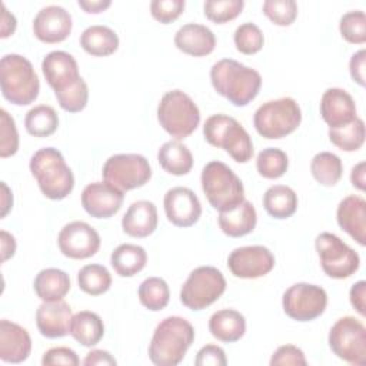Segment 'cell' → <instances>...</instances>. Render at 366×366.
I'll return each instance as SVG.
<instances>
[{
	"label": "cell",
	"instance_id": "19",
	"mask_svg": "<svg viewBox=\"0 0 366 366\" xmlns=\"http://www.w3.org/2000/svg\"><path fill=\"white\" fill-rule=\"evenodd\" d=\"M320 116L329 129L342 127L357 117L356 103L346 90L327 89L320 99Z\"/></svg>",
	"mask_w": 366,
	"mask_h": 366
},
{
	"label": "cell",
	"instance_id": "8",
	"mask_svg": "<svg viewBox=\"0 0 366 366\" xmlns=\"http://www.w3.org/2000/svg\"><path fill=\"white\" fill-rule=\"evenodd\" d=\"M302 122V110L292 97L269 100L253 116L256 132L264 139H282L293 133Z\"/></svg>",
	"mask_w": 366,
	"mask_h": 366
},
{
	"label": "cell",
	"instance_id": "5",
	"mask_svg": "<svg viewBox=\"0 0 366 366\" xmlns=\"http://www.w3.org/2000/svg\"><path fill=\"white\" fill-rule=\"evenodd\" d=\"M203 193L219 212L234 209L244 200V187L237 174L223 162H209L200 176Z\"/></svg>",
	"mask_w": 366,
	"mask_h": 366
},
{
	"label": "cell",
	"instance_id": "25",
	"mask_svg": "<svg viewBox=\"0 0 366 366\" xmlns=\"http://www.w3.org/2000/svg\"><path fill=\"white\" fill-rule=\"evenodd\" d=\"M157 227V209L153 202L137 200L129 206L123 219L122 229L130 237H147Z\"/></svg>",
	"mask_w": 366,
	"mask_h": 366
},
{
	"label": "cell",
	"instance_id": "26",
	"mask_svg": "<svg viewBox=\"0 0 366 366\" xmlns=\"http://www.w3.org/2000/svg\"><path fill=\"white\" fill-rule=\"evenodd\" d=\"M219 227L229 237H242L252 233L257 223V213L249 200H243L234 209L219 212Z\"/></svg>",
	"mask_w": 366,
	"mask_h": 366
},
{
	"label": "cell",
	"instance_id": "49",
	"mask_svg": "<svg viewBox=\"0 0 366 366\" xmlns=\"http://www.w3.org/2000/svg\"><path fill=\"white\" fill-rule=\"evenodd\" d=\"M194 365H197V366H224V365H227L226 353L217 345H206L197 352Z\"/></svg>",
	"mask_w": 366,
	"mask_h": 366
},
{
	"label": "cell",
	"instance_id": "9",
	"mask_svg": "<svg viewBox=\"0 0 366 366\" xmlns=\"http://www.w3.org/2000/svg\"><path fill=\"white\" fill-rule=\"evenodd\" d=\"M226 290L223 273L213 266H200L190 272L180 289V302L190 310H202L214 303Z\"/></svg>",
	"mask_w": 366,
	"mask_h": 366
},
{
	"label": "cell",
	"instance_id": "40",
	"mask_svg": "<svg viewBox=\"0 0 366 366\" xmlns=\"http://www.w3.org/2000/svg\"><path fill=\"white\" fill-rule=\"evenodd\" d=\"M54 94L59 106L69 113L81 112L89 102V87L81 77L67 89L56 92Z\"/></svg>",
	"mask_w": 366,
	"mask_h": 366
},
{
	"label": "cell",
	"instance_id": "21",
	"mask_svg": "<svg viewBox=\"0 0 366 366\" xmlns=\"http://www.w3.org/2000/svg\"><path fill=\"white\" fill-rule=\"evenodd\" d=\"M71 317V307L63 299L56 302H43L36 310L37 329L40 335L47 339L69 335Z\"/></svg>",
	"mask_w": 366,
	"mask_h": 366
},
{
	"label": "cell",
	"instance_id": "48",
	"mask_svg": "<svg viewBox=\"0 0 366 366\" xmlns=\"http://www.w3.org/2000/svg\"><path fill=\"white\" fill-rule=\"evenodd\" d=\"M80 363L79 356L76 352L66 346H57L51 347L47 352H44L41 357V365L51 366V365H67V366H77Z\"/></svg>",
	"mask_w": 366,
	"mask_h": 366
},
{
	"label": "cell",
	"instance_id": "24",
	"mask_svg": "<svg viewBox=\"0 0 366 366\" xmlns=\"http://www.w3.org/2000/svg\"><path fill=\"white\" fill-rule=\"evenodd\" d=\"M174 46L189 56L203 57L214 50L216 37L209 27L197 23H187L176 31Z\"/></svg>",
	"mask_w": 366,
	"mask_h": 366
},
{
	"label": "cell",
	"instance_id": "14",
	"mask_svg": "<svg viewBox=\"0 0 366 366\" xmlns=\"http://www.w3.org/2000/svg\"><path fill=\"white\" fill-rule=\"evenodd\" d=\"M57 244L66 257L83 260L97 253L100 247V236L89 223L74 220L63 226L57 237Z\"/></svg>",
	"mask_w": 366,
	"mask_h": 366
},
{
	"label": "cell",
	"instance_id": "50",
	"mask_svg": "<svg viewBox=\"0 0 366 366\" xmlns=\"http://www.w3.org/2000/svg\"><path fill=\"white\" fill-rule=\"evenodd\" d=\"M365 64H366V51L365 49L356 51L349 61V71L350 77L353 79L355 83L359 86H365Z\"/></svg>",
	"mask_w": 366,
	"mask_h": 366
},
{
	"label": "cell",
	"instance_id": "43",
	"mask_svg": "<svg viewBox=\"0 0 366 366\" xmlns=\"http://www.w3.org/2000/svg\"><path fill=\"white\" fill-rule=\"evenodd\" d=\"M234 46L237 51L243 54H256L257 51L262 50L263 43H264V36L262 30L254 24V23H243L240 24L233 36Z\"/></svg>",
	"mask_w": 366,
	"mask_h": 366
},
{
	"label": "cell",
	"instance_id": "4",
	"mask_svg": "<svg viewBox=\"0 0 366 366\" xmlns=\"http://www.w3.org/2000/svg\"><path fill=\"white\" fill-rule=\"evenodd\" d=\"M0 87L6 100L16 106L33 103L40 90V83L33 64L23 56L11 53L0 60Z\"/></svg>",
	"mask_w": 366,
	"mask_h": 366
},
{
	"label": "cell",
	"instance_id": "16",
	"mask_svg": "<svg viewBox=\"0 0 366 366\" xmlns=\"http://www.w3.org/2000/svg\"><path fill=\"white\" fill-rule=\"evenodd\" d=\"M163 206L167 220L177 227H189L197 223L202 216V204L194 192L177 186L166 192Z\"/></svg>",
	"mask_w": 366,
	"mask_h": 366
},
{
	"label": "cell",
	"instance_id": "41",
	"mask_svg": "<svg viewBox=\"0 0 366 366\" xmlns=\"http://www.w3.org/2000/svg\"><path fill=\"white\" fill-rule=\"evenodd\" d=\"M342 37L352 44H363L366 41V16L362 10L345 13L339 21Z\"/></svg>",
	"mask_w": 366,
	"mask_h": 366
},
{
	"label": "cell",
	"instance_id": "46",
	"mask_svg": "<svg viewBox=\"0 0 366 366\" xmlns=\"http://www.w3.org/2000/svg\"><path fill=\"white\" fill-rule=\"evenodd\" d=\"M184 6V0H153L150 3V13L154 20L169 24L183 13Z\"/></svg>",
	"mask_w": 366,
	"mask_h": 366
},
{
	"label": "cell",
	"instance_id": "34",
	"mask_svg": "<svg viewBox=\"0 0 366 366\" xmlns=\"http://www.w3.org/2000/svg\"><path fill=\"white\" fill-rule=\"evenodd\" d=\"M24 126L27 133L34 137H49L59 127V116L51 106L39 104L26 113Z\"/></svg>",
	"mask_w": 366,
	"mask_h": 366
},
{
	"label": "cell",
	"instance_id": "31",
	"mask_svg": "<svg viewBox=\"0 0 366 366\" xmlns=\"http://www.w3.org/2000/svg\"><path fill=\"white\" fill-rule=\"evenodd\" d=\"M157 160L162 169L173 176L187 174L193 167L192 152L179 140L163 143L157 152Z\"/></svg>",
	"mask_w": 366,
	"mask_h": 366
},
{
	"label": "cell",
	"instance_id": "45",
	"mask_svg": "<svg viewBox=\"0 0 366 366\" xmlns=\"http://www.w3.org/2000/svg\"><path fill=\"white\" fill-rule=\"evenodd\" d=\"M0 157L6 159L17 153L19 133L14 119L4 110H0Z\"/></svg>",
	"mask_w": 366,
	"mask_h": 366
},
{
	"label": "cell",
	"instance_id": "27",
	"mask_svg": "<svg viewBox=\"0 0 366 366\" xmlns=\"http://www.w3.org/2000/svg\"><path fill=\"white\" fill-rule=\"evenodd\" d=\"M209 330L213 337L224 343L240 340L246 333V319L234 309H222L209 319Z\"/></svg>",
	"mask_w": 366,
	"mask_h": 366
},
{
	"label": "cell",
	"instance_id": "54",
	"mask_svg": "<svg viewBox=\"0 0 366 366\" xmlns=\"http://www.w3.org/2000/svg\"><path fill=\"white\" fill-rule=\"evenodd\" d=\"M0 236H1V262H6L10 257H13L16 252V240L6 230H1Z\"/></svg>",
	"mask_w": 366,
	"mask_h": 366
},
{
	"label": "cell",
	"instance_id": "39",
	"mask_svg": "<svg viewBox=\"0 0 366 366\" xmlns=\"http://www.w3.org/2000/svg\"><path fill=\"white\" fill-rule=\"evenodd\" d=\"M289 167L287 154L277 147L263 149L256 159V169L264 179H279Z\"/></svg>",
	"mask_w": 366,
	"mask_h": 366
},
{
	"label": "cell",
	"instance_id": "3",
	"mask_svg": "<svg viewBox=\"0 0 366 366\" xmlns=\"http://www.w3.org/2000/svg\"><path fill=\"white\" fill-rule=\"evenodd\" d=\"M30 172L40 192L50 200L67 197L74 187V176L63 154L54 147L39 149L30 159Z\"/></svg>",
	"mask_w": 366,
	"mask_h": 366
},
{
	"label": "cell",
	"instance_id": "28",
	"mask_svg": "<svg viewBox=\"0 0 366 366\" xmlns=\"http://www.w3.org/2000/svg\"><path fill=\"white\" fill-rule=\"evenodd\" d=\"M33 287L43 302L61 300L70 290V277L64 270L47 267L36 274Z\"/></svg>",
	"mask_w": 366,
	"mask_h": 366
},
{
	"label": "cell",
	"instance_id": "37",
	"mask_svg": "<svg viewBox=\"0 0 366 366\" xmlns=\"http://www.w3.org/2000/svg\"><path fill=\"white\" fill-rule=\"evenodd\" d=\"M329 140L343 152H356L365 143V123L356 117L349 124L329 129Z\"/></svg>",
	"mask_w": 366,
	"mask_h": 366
},
{
	"label": "cell",
	"instance_id": "30",
	"mask_svg": "<svg viewBox=\"0 0 366 366\" xmlns=\"http://www.w3.org/2000/svg\"><path fill=\"white\" fill-rule=\"evenodd\" d=\"M81 49L94 57H106L119 49V37L107 26H90L80 34Z\"/></svg>",
	"mask_w": 366,
	"mask_h": 366
},
{
	"label": "cell",
	"instance_id": "7",
	"mask_svg": "<svg viewBox=\"0 0 366 366\" xmlns=\"http://www.w3.org/2000/svg\"><path fill=\"white\" fill-rule=\"evenodd\" d=\"M157 120L172 137L180 140L197 129L200 110L189 94L182 90H170L159 102Z\"/></svg>",
	"mask_w": 366,
	"mask_h": 366
},
{
	"label": "cell",
	"instance_id": "52",
	"mask_svg": "<svg viewBox=\"0 0 366 366\" xmlns=\"http://www.w3.org/2000/svg\"><path fill=\"white\" fill-rule=\"evenodd\" d=\"M117 362L116 359L107 352V350H103V349H93L90 350L84 360H83V365L84 366H94V365H99V366H114Z\"/></svg>",
	"mask_w": 366,
	"mask_h": 366
},
{
	"label": "cell",
	"instance_id": "33",
	"mask_svg": "<svg viewBox=\"0 0 366 366\" xmlns=\"http://www.w3.org/2000/svg\"><path fill=\"white\" fill-rule=\"evenodd\" d=\"M263 207L274 219H287L297 209V194L292 187L285 184L270 186L263 196Z\"/></svg>",
	"mask_w": 366,
	"mask_h": 366
},
{
	"label": "cell",
	"instance_id": "18",
	"mask_svg": "<svg viewBox=\"0 0 366 366\" xmlns=\"http://www.w3.org/2000/svg\"><path fill=\"white\" fill-rule=\"evenodd\" d=\"M71 16L60 6L43 7L33 20L34 36L47 44L60 43L71 33Z\"/></svg>",
	"mask_w": 366,
	"mask_h": 366
},
{
	"label": "cell",
	"instance_id": "6",
	"mask_svg": "<svg viewBox=\"0 0 366 366\" xmlns=\"http://www.w3.org/2000/svg\"><path fill=\"white\" fill-rule=\"evenodd\" d=\"M206 142L223 149L237 163H247L253 156V142L247 130L232 116L213 114L203 126Z\"/></svg>",
	"mask_w": 366,
	"mask_h": 366
},
{
	"label": "cell",
	"instance_id": "57",
	"mask_svg": "<svg viewBox=\"0 0 366 366\" xmlns=\"http://www.w3.org/2000/svg\"><path fill=\"white\" fill-rule=\"evenodd\" d=\"M13 206V196L4 182H1V217H4Z\"/></svg>",
	"mask_w": 366,
	"mask_h": 366
},
{
	"label": "cell",
	"instance_id": "32",
	"mask_svg": "<svg viewBox=\"0 0 366 366\" xmlns=\"http://www.w3.org/2000/svg\"><path fill=\"white\" fill-rule=\"evenodd\" d=\"M110 263L120 277H132L144 269L147 253L142 246L123 243L112 252Z\"/></svg>",
	"mask_w": 366,
	"mask_h": 366
},
{
	"label": "cell",
	"instance_id": "44",
	"mask_svg": "<svg viewBox=\"0 0 366 366\" xmlns=\"http://www.w3.org/2000/svg\"><path fill=\"white\" fill-rule=\"evenodd\" d=\"M264 16L276 26H290L297 17L295 0H266L262 7Z\"/></svg>",
	"mask_w": 366,
	"mask_h": 366
},
{
	"label": "cell",
	"instance_id": "53",
	"mask_svg": "<svg viewBox=\"0 0 366 366\" xmlns=\"http://www.w3.org/2000/svg\"><path fill=\"white\" fill-rule=\"evenodd\" d=\"M16 26H17L16 17L7 10L6 4H1V24H0L1 34H0V37L6 39L10 34H13L16 30Z\"/></svg>",
	"mask_w": 366,
	"mask_h": 366
},
{
	"label": "cell",
	"instance_id": "1",
	"mask_svg": "<svg viewBox=\"0 0 366 366\" xmlns=\"http://www.w3.org/2000/svg\"><path fill=\"white\" fill-rule=\"evenodd\" d=\"M210 81L220 96L237 107L247 106L262 87L260 73L233 59L216 61L210 69Z\"/></svg>",
	"mask_w": 366,
	"mask_h": 366
},
{
	"label": "cell",
	"instance_id": "13",
	"mask_svg": "<svg viewBox=\"0 0 366 366\" xmlns=\"http://www.w3.org/2000/svg\"><path fill=\"white\" fill-rule=\"evenodd\" d=\"M283 312L293 320L309 322L323 315L327 306V293L312 283H295L282 297Z\"/></svg>",
	"mask_w": 366,
	"mask_h": 366
},
{
	"label": "cell",
	"instance_id": "12",
	"mask_svg": "<svg viewBox=\"0 0 366 366\" xmlns=\"http://www.w3.org/2000/svg\"><path fill=\"white\" fill-rule=\"evenodd\" d=\"M315 246L323 272L332 279L350 277L360 266L359 254L333 233H320Z\"/></svg>",
	"mask_w": 366,
	"mask_h": 366
},
{
	"label": "cell",
	"instance_id": "35",
	"mask_svg": "<svg viewBox=\"0 0 366 366\" xmlns=\"http://www.w3.org/2000/svg\"><path fill=\"white\" fill-rule=\"evenodd\" d=\"M310 172L317 183L330 187L340 180L343 174V164L340 157L335 153L320 152L313 156L310 162Z\"/></svg>",
	"mask_w": 366,
	"mask_h": 366
},
{
	"label": "cell",
	"instance_id": "42",
	"mask_svg": "<svg viewBox=\"0 0 366 366\" xmlns=\"http://www.w3.org/2000/svg\"><path fill=\"white\" fill-rule=\"evenodd\" d=\"M243 7V0H207L203 4L204 16L216 24H223L236 19Z\"/></svg>",
	"mask_w": 366,
	"mask_h": 366
},
{
	"label": "cell",
	"instance_id": "36",
	"mask_svg": "<svg viewBox=\"0 0 366 366\" xmlns=\"http://www.w3.org/2000/svg\"><path fill=\"white\" fill-rule=\"evenodd\" d=\"M137 293L140 303L152 312H159L164 309L170 300L169 285L166 283V280L156 276L144 279L140 283Z\"/></svg>",
	"mask_w": 366,
	"mask_h": 366
},
{
	"label": "cell",
	"instance_id": "38",
	"mask_svg": "<svg viewBox=\"0 0 366 366\" xmlns=\"http://www.w3.org/2000/svg\"><path fill=\"white\" fill-rule=\"evenodd\" d=\"M77 283L84 293L99 296L110 289L112 276L102 264H86L77 273Z\"/></svg>",
	"mask_w": 366,
	"mask_h": 366
},
{
	"label": "cell",
	"instance_id": "17",
	"mask_svg": "<svg viewBox=\"0 0 366 366\" xmlns=\"http://www.w3.org/2000/svg\"><path fill=\"white\" fill-rule=\"evenodd\" d=\"M124 200V192L107 182L89 183L81 192L83 209L96 219H107L116 214Z\"/></svg>",
	"mask_w": 366,
	"mask_h": 366
},
{
	"label": "cell",
	"instance_id": "11",
	"mask_svg": "<svg viewBox=\"0 0 366 366\" xmlns=\"http://www.w3.org/2000/svg\"><path fill=\"white\" fill-rule=\"evenodd\" d=\"M329 347L339 359L350 365H366L365 325L353 316L340 317L329 332Z\"/></svg>",
	"mask_w": 366,
	"mask_h": 366
},
{
	"label": "cell",
	"instance_id": "29",
	"mask_svg": "<svg viewBox=\"0 0 366 366\" xmlns=\"http://www.w3.org/2000/svg\"><path fill=\"white\" fill-rule=\"evenodd\" d=\"M69 333L81 346L92 347L102 340L104 335V325L97 313L90 310H80L73 315Z\"/></svg>",
	"mask_w": 366,
	"mask_h": 366
},
{
	"label": "cell",
	"instance_id": "51",
	"mask_svg": "<svg viewBox=\"0 0 366 366\" xmlns=\"http://www.w3.org/2000/svg\"><path fill=\"white\" fill-rule=\"evenodd\" d=\"M350 303L360 316L366 315V283L365 280L356 282L349 292Z\"/></svg>",
	"mask_w": 366,
	"mask_h": 366
},
{
	"label": "cell",
	"instance_id": "55",
	"mask_svg": "<svg viewBox=\"0 0 366 366\" xmlns=\"http://www.w3.org/2000/svg\"><path fill=\"white\" fill-rule=\"evenodd\" d=\"M365 167H366V163L365 162H360L357 163L356 166H353L352 172H350V182L352 184L359 189V190H365L366 189V172H365Z\"/></svg>",
	"mask_w": 366,
	"mask_h": 366
},
{
	"label": "cell",
	"instance_id": "2",
	"mask_svg": "<svg viewBox=\"0 0 366 366\" xmlns=\"http://www.w3.org/2000/svg\"><path fill=\"white\" fill-rule=\"evenodd\" d=\"M194 340V327L180 316L164 317L154 329L149 357L156 366L179 365Z\"/></svg>",
	"mask_w": 366,
	"mask_h": 366
},
{
	"label": "cell",
	"instance_id": "23",
	"mask_svg": "<svg viewBox=\"0 0 366 366\" xmlns=\"http://www.w3.org/2000/svg\"><path fill=\"white\" fill-rule=\"evenodd\" d=\"M337 224L360 246L366 244V202L362 196H346L336 210Z\"/></svg>",
	"mask_w": 366,
	"mask_h": 366
},
{
	"label": "cell",
	"instance_id": "20",
	"mask_svg": "<svg viewBox=\"0 0 366 366\" xmlns=\"http://www.w3.org/2000/svg\"><path fill=\"white\" fill-rule=\"evenodd\" d=\"M41 70L54 93L67 89L80 79L76 59L63 50H54L46 54L41 61Z\"/></svg>",
	"mask_w": 366,
	"mask_h": 366
},
{
	"label": "cell",
	"instance_id": "10",
	"mask_svg": "<svg viewBox=\"0 0 366 366\" xmlns=\"http://www.w3.org/2000/svg\"><path fill=\"white\" fill-rule=\"evenodd\" d=\"M102 176L116 189L127 192L144 186L152 177V167L142 154L119 153L104 162Z\"/></svg>",
	"mask_w": 366,
	"mask_h": 366
},
{
	"label": "cell",
	"instance_id": "47",
	"mask_svg": "<svg viewBox=\"0 0 366 366\" xmlns=\"http://www.w3.org/2000/svg\"><path fill=\"white\" fill-rule=\"evenodd\" d=\"M272 366H279V365H297V366H305L307 365V360L305 357V353L302 349L293 345H283L279 346L274 353L272 355L270 359Z\"/></svg>",
	"mask_w": 366,
	"mask_h": 366
},
{
	"label": "cell",
	"instance_id": "22",
	"mask_svg": "<svg viewBox=\"0 0 366 366\" xmlns=\"http://www.w3.org/2000/svg\"><path fill=\"white\" fill-rule=\"evenodd\" d=\"M31 352L29 332L7 319L0 320V359L7 363H21Z\"/></svg>",
	"mask_w": 366,
	"mask_h": 366
},
{
	"label": "cell",
	"instance_id": "15",
	"mask_svg": "<svg viewBox=\"0 0 366 366\" xmlns=\"http://www.w3.org/2000/svg\"><path fill=\"white\" fill-rule=\"evenodd\" d=\"M227 267L234 277L257 279L274 267V256L264 246L236 247L227 257Z\"/></svg>",
	"mask_w": 366,
	"mask_h": 366
},
{
	"label": "cell",
	"instance_id": "56",
	"mask_svg": "<svg viewBox=\"0 0 366 366\" xmlns=\"http://www.w3.org/2000/svg\"><path fill=\"white\" fill-rule=\"evenodd\" d=\"M112 4L110 0H79V6L86 11V13H102L106 9H109Z\"/></svg>",
	"mask_w": 366,
	"mask_h": 366
}]
</instances>
